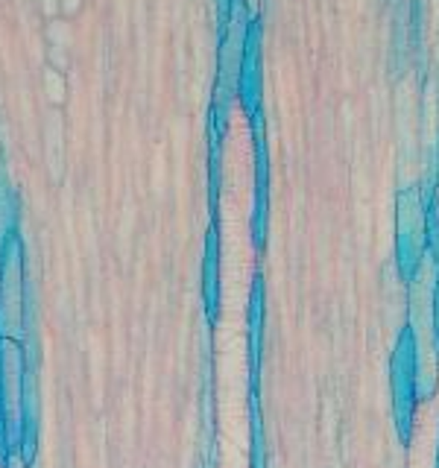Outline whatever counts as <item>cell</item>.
<instances>
[{
  "mask_svg": "<svg viewBox=\"0 0 439 468\" xmlns=\"http://www.w3.org/2000/svg\"><path fill=\"white\" fill-rule=\"evenodd\" d=\"M82 9V0H59V12H65V15H77Z\"/></svg>",
  "mask_w": 439,
  "mask_h": 468,
  "instance_id": "3957f363",
  "label": "cell"
},
{
  "mask_svg": "<svg viewBox=\"0 0 439 468\" xmlns=\"http://www.w3.org/2000/svg\"><path fill=\"white\" fill-rule=\"evenodd\" d=\"M41 82H44V91L50 97V103H65V77L56 68H47L41 73Z\"/></svg>",
  "mask_w": 439,
  "mask_h": 468,
  "instance_id": "6da1fadb",
  "label": "cell"
},
{
  "mask_svg": "<svg viewBox=\"0 0 439 468\" xmlns=\"http://www.w3.org/2000/svg\"><path fill=\"white\" fill-rule=\"evenodd\" d=\"M41 12H44V15H56V12H59V0H41Z\"/></svg>",
  "mask_w": 439,
  "mask_h": 468,
  "instance_id": "5b68a950",
  "label": "cell"
},
{
  "mask_svg": "<svg viewBox=\"0 0 439 468\" xmlns=\"http://www.w3.org/2000/svg\"><path fill=\"white\" fill-rule=\"evenodd\" d=\"M50 59H53V65H56V70L68 65V53L62 50V47H50Z\"/></svg>",
  "mask_w": 439,
  "mask_h": 468,
  "instance_id": "277c9868",
  "label": "cell"
},
{
  "mask_svg": "<svg viewBox=\"0 0 439 468\" xmlns=\"http://www.w3.org/2000/svg\"><path fill=\"white\" fill-rule=\"evenodd\" d=\"M47 35H50V47H65L70 44V32H68V23L65 21H59V18H53L50 23H47Z\"/></svg>",
  "mask_w": 439,
  "mask_h": 468,
  "instance_id": "7a4b0ae2",
  "label": "cell"
}]
</instances>
